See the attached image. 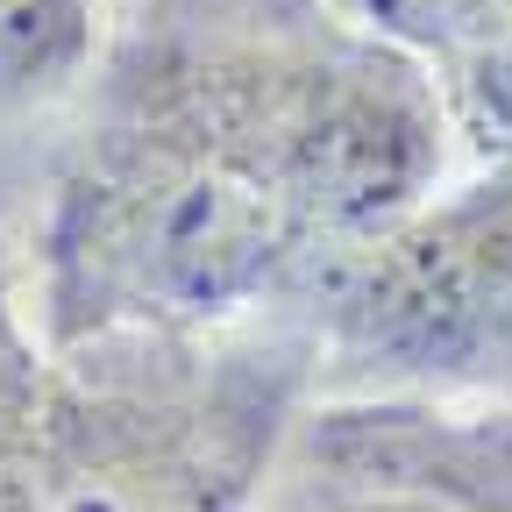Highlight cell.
I'll return each instance as SVG.
<instances>
[{"label": "cell", "instance_id": "cell-3", "mask_svg": "<svg viewBox=\"0 0 512 512\" xmlns=\"http://www.w3.org/2000/svg\"><path fill=\"white\" fill-rule=\"evenodd\" d=\"M278 320L313 349V399L512 406V171L477 164L320 264Z\"/></svg>", "mask_w": 512, "mask_h": 512}, {"label": "cell", "instance_id": "cell-7", "mask_svg": "<svg viewBox=\"0 0 512 512\" xmlns=\"http://www.w3.org/2000/svg\"><path fill=\"white\" fill-rule=\"evenodd\" d=\"M441 100H448V128L470 136L477 164H505L512 171V36L470 50L463 64H448Z\"/></svg>", "mask_w": 512, "mask_h": 512}, {"label": "cell", "instance_id": "cell-1", "mask_svg": "<svg viewBox=\"0 0 512 512\" xmlns=\"http://www.w3.org/2000/svg\"><path fill=\"white\" fill-rule=\"evenodd\" d=\"M441 157L434 64L349 0H143L57 178L50 349L242 328L420 207Z\"/></svg>", "mask_w": 512, "mask_h": 512}, {"label": "cell", "instance_id": "cell-2", "mask_svg": "<svg viewBox=\"0 0 512 512\" xmlns=\"http://www.w3.org/2000/svg\"><path fill=\"white\" fill-rule=\"evenodd\" d=\"M306 399L313 349L292 320L57 349L0 512H256Z\"/></svg>", "mask_w": 512, "mask_h": 512}, {"label": "cell", "instance_id": "cell-8", "mask_svg": "<svg viewBox=\"0 0 512 512\" xmlns=\"http://www.w3.org/2000/svg\"><path fill=\"white\" fill-rule=\"evenodd\" d=\"M43 377H50V356H36L22 313H15V292H8V256H0V470L22 456V441L36 427Z\"/></svg>", "mask_w": 512, "mask_h": 512}, {"label": "cell", "instance_id": "cell-4", "mask_svg": "<svg viewBox=\"0 0 512 512\" xmlns=\"http://www.w3.org/2000/svg\"><path fill=\"white\" fill-rule=\"evenodd\" d=\"M256 512H512V406L306 399Z\"/></svg>", "mask_w": 512, "mask_h": 512}, {"label": "cell", "instance_id": "cell-6", "mask_svg": "<svg viewBox=\"0 0 512 512\" xmlns=\"http://www.w3.org/2000/svg\"><path fill=\"white\" fill-rule=\"evenodd\" d=\"M349 8L427 64H463L470 50L512 36V0H349Z\"/></svg>", "mask_w": 512, "mask_h": 512}, {"label": "cell", "instance_id": "cell-5", "mask_svg": "<svg viewBox=\"0 0 512 512\" xmlns=\"http://www.w3.org/2000/svg\"><path fill=\"white\" fill-rule=\"evenodd\" d=\"M93 57L86 0H0V114L50 100Z\"/></svg>", "mask_w": 512, "mask_h": 512}]
</instances>
